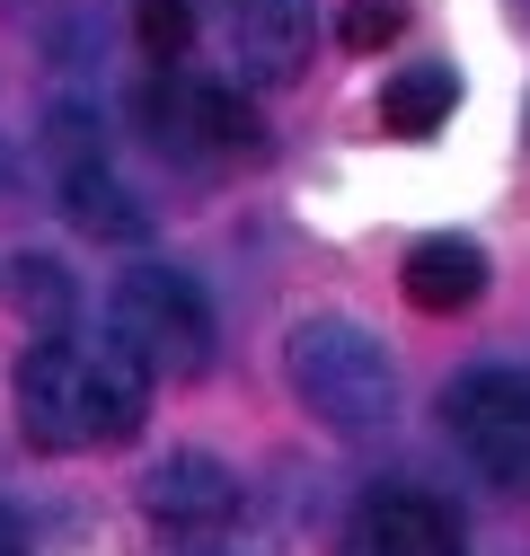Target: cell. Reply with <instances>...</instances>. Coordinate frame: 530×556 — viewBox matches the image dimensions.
Returning <instances> with one entry per match:
<instances>
[{
  "label": "cell",
  "instance_id": "obj_1",
  "mask_svg": "<svg viewBox=\"0 0 530 556\" xmlns=\"http://www.w3.org/2000/svg\"><path fill=\"white\" fill-rule=\"evenodd\" d=\"M283 371L301 389V406L318 415L327 433H371L389 397H398V371H389V344L354 318H301L292 344H283Z\"/></svg>",
  "mask_w": 530,
  "mask_h": 556
},
{
  "label": "cell",
  "instance_id": "obj_2",
  "mask_svg": "<svg viewBox=\"0 0 530 556\" xmlns=\"http://www.w3.org/2000/svg\"><path fill=\"white\" fill-rule=\"evenodd\" d=\"M106 344L115 354H132L151 380H194L213 363V309L204 292H194V274L177 265H142V274H124L115 301H106Z\"/></svg>",
  "mask_w": 530,
  "mask_h": 556
},
{
  "label": "cell",
  "instance_id": "obj_3",
  "mask_svg": "<svg viewBox=\"0 0 530 556\" xmlns=\"http://www.w3.org/2000/svg\"><path fill=\"white\" fill-rule=\"evenodd\" d=\"M442 425L451 442L469 451V468L487 485H504V495H530V371H459L442 389Z\"/></svg>",
  "mask_w": 530,
  "mask_h": 556
},
{
  "label": "cell",
  "instance_id": "obj_4",
  "mask_svg": "<svg viewBox=\"0 0 530 556\" xmlns=\"http://www.w3.org/2000/svg\"><path fill=\"white\" fill-rule=\"evenodd\" d=\"M18 425L36 451H80L89 442V415H80V344H27V363H18Z\"/></svg>",
  "mask_w": 530,
  "mask_h": 556
},
{
  "label": "cell",
  "instance_id": "obj_5",
  "mask_svg": "<svg viewBox=\"0 0 530 556\" xmlns=\"http://www.w3.org/2000/svg\"><path fill=\"white\" fill-rule=\"evenodd\" d=\"M345 556H459V521H451V504L416 495V485H389L354 513Z\"/></svg>",
  "mask_w": 530,
  "mask_h": 556
},
{
  "label": "cell",
  "instance_id": "obj_6",
  "mask_svg": "<svg viewBox=\"0 0 530 556\" xmlns=\"http://www.w3.org/2000/svg\"><path fill=\"white\" fill-rule=\"evenodd\" d=\"M142 504H151V521H168V530H222V521L239 513V477H230L213 451H168V459L142 477Z\"/></svg>",
  "mask_w": 530,
  "mask_h": 556
},
{
  "label": "cell",
  "instance_id": "obj_7",
  "mask_svg": "<svg viewBox=\"0 0 530 556\" xmlns=\"http://www.w3.org/2000/svg\"><path fill=\"white\" fill-rule=\"evenodd\" d=\"M80 415H89V442H132L151 415V371L132 354H115V344L80 354Z\"/></svg>",
  "mask_w": 530,
  "mask_h": 556
},
{
  "label": "cell",
  "instance_id": "obj_8",
  "mask_svg": "<svg viewBox=\"0 0 530 556\" xmlns=\"http://www.w3.org/2000/svg\"><path fill=\"white\" fill-rule=\"evenodd\" d=\"M478 292H487V248H478V239L433 230V239L407 248V301H416V309L451 318V309H469Z\"/></svg>",
  "mask_w": 530,
  "mask_h": 556
},
{
  "label": "cell",
  "instance_id": "obj_9",
  "mask_svg": "<svg viewBox=\"0 0 530 556\" xmlns=\"http://www.w3.org/2000/svg\"><path fill=\"white\" fill-rule=\"evenodd\" d=\"M230 45L256 80H301L310 72V0H239Z\"/></svg>",
  "mask_w": 530,
  "mask_h": 556
},
{
  "label": "cell",
  "instance_id": "obj_10",
  "mask_svg": "<svg viewBox=\"0 0 530 556\" xmlns=\"http://www.w3.org/2000/svg\"><path fill=\"white\" fill-rule=\"evenodd\" d=\"M62 213H72L89 239H124V248H132V239H151V213L124 194L115 168H80V177H62Z\"/></svg>",
  "mask_w": 530,
  "mask_h": 556
},
{
  "label": "cell",
  "instance_id": "obj_11",
  "mask_svg": "<svg viewBox=\"0 0 530 556\" xmlns=\"http://www.w3.org/2000/svg\"><path fill=\"white\" fill-rule=\"evenodd\" d=\"M451 106H459V80H451V62H407L389 89H380V124L389 132H442L451 124Z\"/></svg>",
  "mask_w": 530,
  "mask_h": 556
},
{
  "label": "cell",
  "instance_id": "obj_12",
  "mask_svg": "<svg viewBox=\"0 0 530 556\" xmlns=\"http://www.w3.org/2000/svg\"><path fill=\"white\" fill-rule=\"evenodd\" d=\"M10 292H18V318L36 327V336H62L72 327V274H62V256H18L10 265Z\"/></svg>",
  "mask_w": 530,
  "mask_h": 556
},
{
  "label": "cell",
  "instance_id": "obj_13",
  "mask_svg": "<svg viewBox=\"0 0 530 556\" xmlns=\"http://www.w3.org/2000/svg\"><path fill=\"white\" fill-rule=\"evenodd\" d=\"M45 151H53V168H62V177L106 168V124H98V106H72V98H62V106L45 115Z\"/></svg>",
  "mask_w": 530,
  "mask_h": 556
},
{
  "label": "cell",
  "instance_id": "obj_14",
  "mask_svg": "<svg viewBox=\"0 0 530 556\" xmlns=\"http://www.w3.org/2000/svg\"><path fill=\"white\" fill-rule=\"evenodd\" d=\"M256 106L239 98V89H222V80H204L194 89V142H213V151H256Z\"/></svg>",
  "mask_w": 530,
  "mask_h": 556
},
{
  "label": "cell",
  "instance_id": "obj_15",
  "mask_svg": "<svg viewBox=\"0 0 530 556\" xmlns=\"http://www.w3.org/2000/svg\"><path fill=\"white\" fill-rule=\"evenodd\" d=\"M132 115H142V132L160 151H177V160H194L204 142H194V89H168V80H151L142 98H132Z\"/></svg>",
  "mask_w": 530,
  "mask_h": 556
},
{
  "label": "cell",
  "instance_id": "obj_16",
  "mask_svg": "<svg viewBox=\"0 0 530 556\" xmlns=\"http://www.w3.org/2000/svg\"><path fill=\"white\" fill-rule=\"evenodd\" d=\"M132 27H142V45H151L160 62H177V53L194 45V10H186V0H142V10H132Z\"/></svg>",
  "mask_w": 530,
  "mask_h": 556
},
{
  "label": "cell",
  "instance_id": "obj_17",
  "mask_svg": "<svg viewBox=\"0 0 530 556\" xmlns=\"http://www.w3.org/2000/svg\"><path fill=\"white\" fill-rule=\"evenodd\" d=\"M398 27H407V18H398V0H354V10H345V27H337V36H345L354 53H371V45H389Z\"/></svg>",
  "mask_w": 530,
  "mask_h": 556
},
{
  "label": "cell",
  "instance_id": "obj_18",
  "mask_svg": "<svg viewBox=\"0 0 530 556\" xmlns=\"http://www.w3.org/2000/svg\"><path fill=\"white\" fill-rule=\"evenodd\" d=\"M0 556H27V539H18V521H0Z\"/></svg>",
  "mask_w": 530,
  "mask_h": 556
},
{
  "label": "cell",
  "instance_id": "obj_19",
  "mask_svg": "<svg viewBox=\"0 0 530 556\" xmlns=\"http://www.w3.org/2000/svg\"><path fill=\"white\" fill-rule=\"evenodd\" d=\"M0 203H10V160H0Z\"/></svg>",
  "mask_w": 530,
  "mask_h": 556
}]
</instances>
